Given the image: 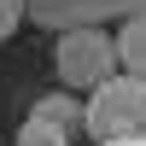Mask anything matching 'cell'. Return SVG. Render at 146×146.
<instances>
[{
  "label": "cell",
  "mask_w": 146,
  "mask_h": 146,
  "mask_svg": "<svg viewBox=\"0 0 146 146\" xmlns=\"http://www.w3.org/2000/svg\"><path fill=\"white\" fill-rule=\"evenodd\" d=\"M82 135H94V146H105V140H140L146 135V82L123 76V70L111 82H100L88 94V105H82Z\"/></svg>",
  "instance_id": "1"
},
{
  "label": "cell",
  "mask_w": 146,
  "mask_h": 146,
  "mask_svg": "<svg viewBox=\"0 0 146 146\" xmlns=\"http://www.w3.org/2000/svg\"><path fill=\"white\" fill-rule=\"evenodd\" d=\"M53 70L64 82V94H94L100 82L117 76V47L100 23H76V29H58V47H53Z\"/></svg>",
  "instance_id": "2"
},
{
  "label": "cell",
  "mask_w": 146,
  "mask_h": 146,
  "mask_svg": "<svg viewBox=\"0 0 146 146\" xmlns=\"http://www.w3.org/2000/svg\"><path fill=\"white\" fill-rule=\"evenodd\" d=\"M146 12V0H23V18L53 23V29H76V23H100V18H129Z\"/></svg>",
  "instance_id": "3"
},
{
  "label": "cell",
  "mask_w": 146,
  "mask_h": 146,
  "mask_svg": "<svg viewBox=\"0 0 146 146\" xmlns=\"http://www.w3.org/2000/svg\"><path fill=\"white\" fill-rule=\"evenodd\" d=\"M111 47H117V70H123V76H140V82H146V12H129V18L117 23Z\"/></svg>",
  "instance_id": "4"
},
{
  "label": "cell",
  "mask_w": 146,
  "mask_h": 146,
  "mask_svg": "<svg viewBox=\"0 0 146 146\" xmlns=\"http://www.w3.org/2000/svg\"><path fill=\"white\" fill-rule=\"evenodd\" d=\"M29 117H41V123H53V129H64V135H76V129H82V100H76V94H47V100H35Z\"/></svg>",
  "instance_id": "5"
},
{
  "label": "cell",
  "mask_w": 146,
  "mask_h": 146,
  "mask_svg": "<svg viewBox=\"0 0 146 146\" xmlns=\"http://www.w3.org/2000/svg\"><path fill=\"white\" fill-rule=\"evenodd\" d=\"M12 146H70V135L53 129V123H41V117H23V129H18Z\"/></svg>",
  "instance_id": "6"
},
{
  "label": "cell",
  "mask_w": 146,
  "mask_h": 146,
  "mask_svg": "<svg viewBox=\"0 0 146 146\" xmlns=\"http://www.w3.org/2000/svg\"><path fill=\"white\" fill-rule=\"evenodd\" d=\"M18 23H23V0H0V47L18 35Z\"/></svg>",
  "instance_id": "7"
},
{
  "label": "cell",
  "mask_w": 146,
  "mask_h": 146,
  "mask_svg": "<svg viewBox=\"0 0 146 146\" xmlns=\"http://www.w3.org/2000/svg\"><path fill=\"white\" fill-rule=\"evenodd\" d=\"M105 146H146V135H140V140H105Z\"/></svg>",
  "instance_id": "8"
}]
</instances>
